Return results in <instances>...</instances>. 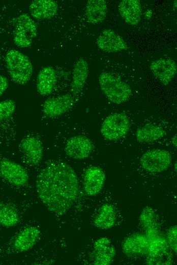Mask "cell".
Wrapping results in <instances>:
<instances>
[{"label":"cell","mask_w":177,"mask_h":265,"mask_svg":"<svg viewBox=\"0 0 177 265\" xmlns=\"http://www.w3.org/2000/svg\"><path fill=\"white\" fill-rule=\"evenodd\" d=\"M36 188L39 199L50 211L63 215L77 197L79 183L75 172L69 164L51 161L38 173Z\"/></svg>","instance_id":"cell-1"},{"label":"cell","mask_w":177,"mask_h":265,"mask_svg":"<svg viewBox=\"0 0 177 265\" xmlns=\"http://www.w3.org/2000/svg\"><path fill=\"white\" fill-rule=\"evenodd\" d=\"M5 62L10 76L15 83L24 85L29 81L33 68L25 55L16 49H10L6 55Z\"/></svg>","instance_id":"cell-2"},{"label":"cell","mask_w":177,"mask_h":265,"mask_svg":"<svg viewBox=\"0 0 177 265\" xmlns=\"http://www.w3.org/2000/svg\"><path fill=\"white\" fill-rule=\"evenodd\" d=\"M98 80L101 90L111 102L120 104L131 97L132 90L130 86L112 73L102 72Z\"/></svg>","instance_id":"cell-3"},{"label":"cell","mask_w":177,"mask_h":265,"mask_svg":"<svg viewBox=\"0 0 177 265\" xmlns=\"http://www.w3.org/2000/svg\"><path fill=\"white\" fill-rule=\"evenodd\" d=\"M130 127V121L127 115L115 113L104 119L101 125V132L105 139L116 141L125 137Z\"/></svg>","instance_id":"cell-4"},{"label":"cell","mask_w":177,"mask_h":265,"mask_svg":"<svg viewBox=\"0 0 177 265\" xmlns=\"http://www.w3.org/2000/svg\"><path fill=\"white\" fill-rule=\"evenodd\" d=\"M37 31L36 23L28 14H20L16 19L13 35L14 43L20 47H29L36 38Z\"/></svg>","instance_id":"cell-5"},{"label":"cell","mask_w":177,"mask_h":265,"mask_svg":"<svg viewBox=\"0 0 177 265\" xmlns=\"http://www.w3.org/2000/svg\"><path fill=\"white\" fill-rule=\"evenodd\" d=\"M0 177L9 184L17 187L24 186L28 174L21 165L0 155Z\"/></svg>","instance_id":"cell-6"},{"label":"cell","mask_w":177,"mask_h":265,"mask_svg":"<svg viewBox=\"0 0 177 265\" xmlns=\"http://www.w3.org/2000/svg\"><path fill=\"white\" fill-rule=\"evenodd\" d=\"M171 160L168 151L156 149L145 152L140 159V164L143 169L149 172L160 173L169 167Z\"/></svg>","instance_id":"cell-7"},{"label":"cell","mask_w":177,"mask_h":265,"mask_svg":"<svg viewBox=\"0 0 177 265\" xmlns=\"http://www.w3.org/2000/svg\"><path fill=\"white\" fill-rule=\"evenodd\" d=\"M19 150L25 162L29 166L38 165L43 155V146L41 140L35 135L24 137L19 144Z\"/></svg>","instance_id":"cell-8"},{"label":"cell","mask_w":177,"mask_h":265,"mask_svg":"<svg viewBox=\"0 0 177 265\" xmlns=\"http://www.w3.org/2000/svg\"><path fill=\"white\" fill-rule=\"evenodd\" d=\"M139 221L144 229V235L149 244L166 239L161 231L158 216L152 208L146 206L143 209Z\"/></svg>","instance_id":"cell-9"},{"label":"cell","mask_w":177,"mask_h":265,"mask_svg":"<svg viewBox=\"0 0 177 265\" xmlns=\"http://www.w3.org/2000/svg\"><path fill=\"white\" fill-rule=\"evenodd\" d=\"M94 148L93 143L87 137L78 135L68 139L65 145V151L70 157L76 160L87 158Z\"/></svg>","instance_id":"cell-10"},{"label":"cell","mask_w":177,"mask_h":265,"mask_svg":"<svg viewBox=\"0 0 177 265\" xmlns=\"http://www.w3.org/2000/svg\"><path fill=\"white\" fill-rule=\"evenodd\" d=\"M74 103L72 94H65L47 99L43 105L42 111L47 117H55L67 112Z\"/></svg>","instance_id":"cell-11"},{"label":"cell","mask_w":177,"mask_h":265,"mask_svg":"<svg viewBox=\"0 0 177 265\" xmlns=\"http://www.w3.org/2000/svg\"><path fill=\"white\" fill-rule=\"evenodd\" d=\"M96 42L98 48L105 52H117L128 49L127 43L124 39L111 29L103 30Z\"/></svg>","instance_id":"cell-12"},{"label":"cell","mask_w":177,"mask_h":265,"mask_svg":"<svg viewBox=\"0 0 177 265\" xmlns=\"http://www.w3.org/2000/svg\"><path fill=\"white\" fill-rule=\"evenodd\" d=\"M150 68L153 75L164 86L169 84L177 72L175 62L169 58H160L152 61Z\"/></svg>","instance_id":"cell-13"},{"label":"cell","mask_w":177,"mask_h":265,"mask_svg":"<svg viewBox=\"0 0 177 265\" xmlns=\"http://www.w3.org/2000/svg\"><path fill=\"white\" fill-rule=\"evenodd\" d=\"M105 175L103 170L96 166L88 168L84 174L83 187L85 193L91 196L98 194L103 188Z\"/></svg>","instance_id":"cell-14"},{"label":"cell","mask_w":177,"mask_h":265,"mask_svg":"<svg viewBox=\"0 0 177 265\" xmlns=\"http://www.w3.org/2000/svg\"><path fill=\"white\" fill-rule=\"evenodd\" d=\"M122 249L124 253L129 256H146L149 251V243L144 234L134 233L125 239Z\"/></svg>","instance_id":"cell-15"},{"label":"cell","mask_w":177,"mask_h":265,"mask_svg":"<svg viewBox=\"0 0 177 265\" xmlns=\"http://www.w3.org/2000/svg\"><path fill=\"white\" fill-rule=\"evenodd\" d=\"M40 234V230L38 227L27 226L17 234L13 242V247L20 252L27 251L35 245Z\"/></svg>","instance_id":"cell-16"},{"label":"cell","mask_w":177,"mask_h":265,"mask_svg":"<svg viewBox=\"0 0 177 265\" xmlns=\"http://www.w3.org/2000/svg\"><path fill=\"white\" fill-rule=\"evenodd\" d=\"M94 261L96 265H108L115 255V250L111 241L106 237L97 240L94 244Z\"/></svg>","instance_id":"cell-17"},{"label":"cell","mask_w":177,"mask_h":265,"mask_svg":"<svg viewBox=\"0 0 177 265\" xmlns=\"http://www.w3.org/2000/svg\"><path fill=\"white\" fill-rule=\"evenodd\" d=\"M119 13L127 24L134 26L141 20L142 9L138 0H123L119 5Z\"/></svg>","instance_id":"cell-18"},{"label":"cell","mask_w":177,"mask_h":265,"mask_svg":"<svg viewBox=\"0 0 177 265\" xmlns=\"http://www.w3.org/2000/svg\"><path fill=\"white\" fill-rule=\"evenodd\" d=\"M32 16L39 20L50 19L55 16L58 11V5L53 0H36L29 6Z\"/></svg>","instance_id":"cell-19"},{"label":"cell","mask_w":177,"mask_h":265,"mask_svg":"<svg viewBox=\"0 0 177 265\" xmlns=\"http://www.w3.org/2000/svg\"><path fill=\"white\" fill-rule=\"evenodd\" d=\"M88 73L87 62L84 59L79 58L76 62L72 72L71 92L73 96L78 95L82 91Z\"/></svg>","instance_id":"cell-20"},{"label":"cell","mask_w":177,"mask_h":265,"mask_svg":"<svg viewBox=\"0 0 177 265\" xmlns=\"http://www.w3.org/2000/svg\"><path fill=\"white\" fill-rule=\"evenodd\" d=\"M56 82L55 70L51 66L43 68L38 73L36 88L39 94L46 96L52 93Z\"/></svg>","instance_id":"cell-21"},{"label":"cell","mask_w":177,"mask_h":265,"mask_svg":"<svg viewBox=\"0 0 177 265\" xmlns=\"http://www.w3.org/2000/svg\"><path fill=\"white\" fill-rule=\"evenodd\" d=\"M107 7L104 0H88L85 14L88 21L93 24L102 22L106 18Z\"/></svg>","instance_id":"cell-22"},{"label":"cell","mask_w":177,"mask_h":265,"mask_svg":"<svg viewBox=\"0 0 177 265\" xmlns=\"http://www.w3.org/2000/svg\"><path fill=\"white\" fill-rule=\"evenodd\" d=\"M165 135L164 129L156 124L148 123L136 131L137 140L140 143H149L159 140Z\"/></svg>","instance_id":"cell-23"},{"label":"cell","mask_w":177,"mask_h":265,"mask_svg":"<svg viewBox=\"0 0 177 265\" xmlns=\"http://www.w3.org/2000/svg\"><path fill=\"white\" fill-rule=\"evenodd\" d=\"M115 222V211L114 207L109 204L103 205L99 209L94 220V225L102 229L112 227Z\"/></svg>","instance_id":"cell-24"},{"label":"cell","mask_w":177,"mask_h":265,"mask_svg":"<svg viewBox=\"0 0 177 265\" xmlns=\"http://www.w3.org/2000/svg\"><path fill=\"white\" fill-rule=\"evenodd\" d=\"M19 221L17 210L9 204L0 201V225L6 227H13Z\"/></svg>","instance_id":"cell-25"},{"label":"cell","mask_w":177,"mask_h":265,"mask_svg":"<svg viewBox=\"0 0 177 265\" xmlns=\"http://www.w3.org/2000/svg\"><path fill=\"white\" fill-rule=\"evenodd\" d=\"M16 109V103L12 99L0 101V121L11 118Z\"/></svg>","instance_id":"cell-26"},{"label":"cell","mask_w":177,"mask_h":265,"mask_svg":"<svg viewBox=\"0 0 177 265\" xmlns=\"http://www.w3.org/2000/svg\"><path fill=\"white\" fill-rule=\"evenodd\" d=\"M177 227L176 225H173L170 227L167 230L166 235V240L167 244L172 251L176 252V235Z\"/></svg>","instance_id":"cell-27"},{"label":"cell","mask_w":177,"mask_h":265,"mask_svg":"<svg viewBox=\"0 0 177 265\" xmlns=\"http://www.w3.org/2000/svg\"><path fill=\"white\" fill-rule=\"evenodd\" d=\"M9 86L7 78L4 75H0V96L6 91Z\"/></svg>","instance_id":"cell-28"},{"label":"cell","mask_w":177,"mask_h":265,"mask_svg":"<svg viewBox=\"0 0 177 265\" xmlns=\"http://www.w3.org/2000/svg\"><path fill=\"white\" fill-rule=\"evenodd\" d=\"M152 11L151 10H148L144 14V15L145 18H147V19H150L152 17Z\"/></svg>","instance_id":"cell-29"},{"label":"cell","mask_w":177,"mask_h":265,"mask_svg":"<svg viewBox=\"0 0 177 265\" xmlns=\"http://www.w3.org/2000/svg\"><path fill=\"white\" fill-rule=\"evenodd\" d=\"M171 142L172 144L176 148L177 146V137H176V134H175L171 140Z\"/></svg>","instance_id":"cell-30"},{"label":"cell","mask_w":177,"mask_h":265,"mask_svg":"<svg viewBox=\"0 0 177 265\" xmlns=\"http://www.w3.org/2000/svg\"><path fill=\"white\" fill-rule=\"evenodd\" d=\"M176 4H177L176 0L174 1V2H173L174 8H176Z\"/></svg>","instance_id":"cell-31"},{"label":"cell","mask_w":177,"mask_h":265,"mask_svg":"<svg viewBox=\"0 0 177 265\" xmlns=\"http://www.w3.org/2000/svg\"><path fill=\"white\" fill-rule=\"evenodd\" d=\"M174 167H175V171H176V162L175 163V165H174Z\"/></svg>","instance_id":"cell-32"}]
</instances>
